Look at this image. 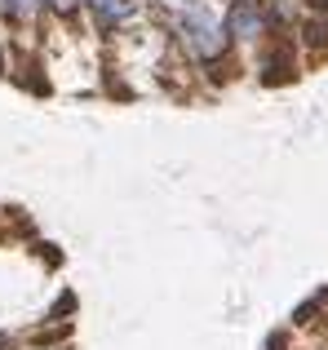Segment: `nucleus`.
<instances>
[{
  "instance_id": "obj_4",
  "label": "nucleus",
  "mask_w": 328,
  "mask_h": 350,
  "mask_svg": "<svg viewBox=\"0 0 328 350\" xmlns=\"http://www.w3.org/2000/svg\"><path fill=\"white\" fill-rule=\"evenodd\" d=\"M253 71L262 85H288L302 71V53H297L293 36H271L258 53H253Z\"/></svg>"
},
{
  "instance_id": "obj_6",
  "label": "nucleus",
  "mask_w": 328,
  "mask_h": 350,
  "mask_svg": "<svg viewBox=\"0 0 328 350\" xmlns=\"http://www.w3.org/2000/svg\"><path fill=\"white\" fill-rule=\"evenodd\" d=\"M142 5H147V14H151V18H156V14H160V9H164V5H169V0H142Z\"/></svg>"
},
{
  "instance_id": "obj_5",
  "label": "nucleus",
  "mask_w": 328,
  "mask_h": 350,
  "mask_svg": "<svg viewBox=\"0 0 328 350\" xmlns=\"http://www.w3.org/2000/svg\"><path fill=\"white\" fill-rule=\"evenodd\" d=\"M293 40H297V49H302L306 58H324V53H328V14L306 9L302 23L293 27Z\"/></svg>"
},
{
  "instance_id": "obj_2",
  "label": "nucleus",
  "mask_w": 328,
  "mask_h": 350,
  "mask_svg": "<svg viewBox=\"0 0 328 350\" xmlns=\"http://www.w3.org/2000/svg\"><path fill=\"white\" fill-rule=\"evenodd\" d=\"M222 23L226 36H231L235 53H258L262 44L271 40V9L266 0H226L222 5Z\"/></svg>"
},
{
  "instance_id": "obj_1",
  "label": "nucleus",
  "mask_w": 328,
  "mask_h": 350,
  "mask_svg": "<svg viewBox=\"0 0 328 350\" xmlns=\"http://www.w3.org/2000/svg\"><path fill=\"white\" fill-rule=\"evenodd\" d=\"M156 23L191 71L213 76V80L235 71L240 53H235L231 36H226V23H222V9L213 0H169L156 14Z\"/></svg>"
},
{
  "instance_id": "obj_3",
  "label": "nucleus",
  "mask_w": 328,
  "mask_h": 350,
  "mask_svg": "<svg viewBox=\"0 0 328 350\" xmlns=\"http://www.w3.org/2000/svg\"><path fill=\"white\" fill-rule=\"evenodd\" d=\"M80 18L94 27L98 36H124V31H138L147 27V5L142 0H76Z\"/></svg>"
}]
</instances>
